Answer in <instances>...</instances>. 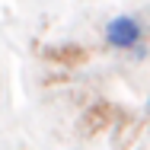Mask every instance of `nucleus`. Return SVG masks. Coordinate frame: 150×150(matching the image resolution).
<instances>
[{"instance_id": "obj_2", "label": "nucleus", "mask_w": 150, "mask_h": 150, "mask_svg": "<svg viewBox=\"0 0 150 150\" xmlns=\"http://www.w3.org/2000/svg\"><path fill=\"white\" fill-rule=\"evenodd\" d=\"M147 112H150V96H147Z\"/></svg>"}, {"instance_id": "obj_1", "label": "nucleus", "mask_w": 150, "mask_h": 150, "mask_svg": "<svg viewBox=\"0 0 150 150\" xmlns=\"http://www.w3.org/2000/svg\"><path fill=\"white\" fill-rule=\"evenodd\" d=\"M147 35H150V26L134 13H118L102 26V42L112 51H134L137 58L144 54Z\"/></svg>"}]
</instances>
